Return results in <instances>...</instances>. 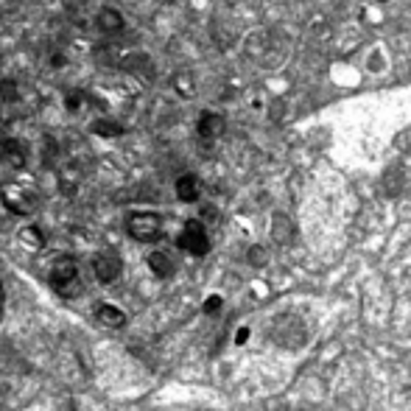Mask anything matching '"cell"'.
<instances>
[{
  "label": "cell",
  "mask_w": 411,
  "mask_h": 411,
  "mask_svg": "<svg viewBox=\"0 0 411 411\" xmlns=\"http://www.w3.org/2000/svg\"><path fill=\"white\" fill-rule=\"evenodd\" d=\"M51 289L64 300H73V297H79L84 291L82 277H79V266H76L73 257L64 255V257L53 260V266H51Z\"/></svg>",
  "instance_id": "cell-1"
},
{
  "label": "cell",
  "mask_w": 411,
  "mask_h": 411,
  "mask_svg": "<svg viewBox=\"0 0 411 411\" xmlns=\"http://www.w3.org/2000/svg\"><path fill=\"white\" fill-rule=\"evenodd\" d=\"M126 232L134 238V241H143V244H152L163 235V219L157 213H131L126 219Z\"/></svg>",
  "instance_id": "cell-2"
},
{
  "label": "cell",
  "mask_w": 411,
  "mask_h": 411,
  "mask_svg": "<svg viewBox=\"0 0 411 411\" xmlns=\"http://www.w3.org/2000/svg\"><path fill=\"white\" fill-rule=\"evenodd\" d=\"M0 201H3V208L15 216H28L37 210V196L31 190H26L23 185H6L0 190Z\"/></svg>",
  "instance_id": "cell-3"
},
{
  "label": "cell",
  "mask_w": 411,
  "mask_h": 411,
  "mask_svg": "<svg viewBox=\"0 0 411 411\" xmlns=\"http://www.w3.org/2000/svg\"><path fill=\"white\" fill-rule=\"evenodd\" d=\"M176 244H179V249H185V252H190V255H196V257H201V255L210 252V238H208V232H204V224H201V221H188V224L182 227Z\"/></svg>",
  "instance_id": "cell-4"
},
{
  "label": "cell",
  "mask_w": 411,
  "mask_h": 411,
  "mask_svg": "<svg viewBox=\"0 0 411 411\" xmlns=\"http://www.w3.org/2000/svg\"><path fill=\"white\" fill-rule=\"evenodd\" d=\"M120 271H123V263L115 252H98L93 257V274H95V280L101 286H109L120 277Z\"/></svg>",
  "instance_id": "cell-5"
},
{
  "label": "cell",
  "mask_w": 411,
  "mask_h": 411,
  "mask_svg": "<svg viewBox=\"0 0 411 411\" xmlns=\"http://www.w3.org/2000/svg\"><path fill=\"white\" fill-rule=\"evenodd\" d=\"M274 338H277L280 345H286V347H300L302 341L308 338V333H305V325L297 316H283L277 322V330H274Z\"/></svg>",
  "instance_id": "cell-6"
},
{
  "label": "cell",
  "mask_w": 411,
  "mask_h": 411,
  "mask_svg": "<svg viewBox=\"0 0 411 411\" xmlns=\"http://www.w3.org/2000/svg\"><path fill=\"white\" fill-rule=\"evenodd\" d=\"M95 28H98L101 34H107V37H115V34H123L126 20H123V15H120L118 9L104 6V9H98V15H95Z\"/></svg>",
  "instance_id": "cell-7"
},
{
  "label": "cell",
  "mask_w": 411,
  "mask_h": 411,
  "mask_svg": "<svg viewBox=\"0 0 411 411\" xmlns=\"http://www.w3.org/2000/svg\"><path fill=\"white\" fill-rule=\"evenodd\" d=\"M0 157H3L12 168H26L28 149H26V143L17 140V137H3V143H0Z\"/></svg>",
  "instance_id": "cell-8"
},
{
  "label": "cell",
  "mask_w": 411,
  "mask_h": 411,
  "mask_svg": "<svg viewBox=\"0 0 411 411\" xmlns=\"http://www.w3.org/2000/svg\"><path fill=\"white\" fill-rule=\"evenodd\" d=\"M224 118L221 115H216V112H201V118H199V137L201 140H216V137H221V131H224Z\"/></svg>",
  "instance_id": "cell-9"
},
{
  "label": "cell",
  "mask_w": 411,
  "mask_h": 411,
  "mask_svg": "<svg viewBox=\"0 0 411 411\" xmlns=\"http://www.w3.org/2000/svg\"><path fill=\"white\" fill-rule=\"evenodd\" d=\"M120 67L126 73H134V76H143V79H152L154 73V67H152V59L146 56V53H129L123 62H120Z\"/></svg>",
  "instance_id": "cell-10"
},
{
  "label": "cell",
  "mask_w": 411,
  "mask_h": 411,
  "mask_svg": "<svg viewBox=\"0 0 411 411\" xmlns=\"http://www.w3.org/2000/svg\"><path fill=\"white\" fill-rule=\"evenodd\" d=\"M95 319H98L104 327H123V325H126V313L118 311L115 305H107V302H101V305L95 308Z\"/></svg>",
  "instance_id": "cell-11"
},
{
  "label": "cell",
  "mask_w": 411,
  "mask_h": 411,
  "mask_svg": "<svg viewBox=\"0 0 411 411\" xmlns=\"http://www.w3.org/2000/svg\"><path fill=\"white\" fill-rule=\"evenodd\" d=\"M90 131L98 134V137H120L126 129H123V123H118V120H112V118H95V120L90 123Z\"/></svg>",
  "instance_id": "cell-12"
},
{
  "label": "cell",
  "mask_w": 411,
  "mask_h": 411,
  "mask_svg": "<svg viewBox=\"0 0 411 411\" xmlns=\"http://www.w3.org/2000/svg\"><path fill=\"white\" fill-rule=\"evenodd\" d=\"M176 196L182 201H196L199 199V179L193 174H182L176 179Z\"/></svg>",
  "instance_id": "cell-13"
},
{
  "label": "cell",
  "mask_w": 411,
  "mask_h": 411,
  "mask_svg": "<svg viewBox=\"0 0 411 411\" xmlns=\"http://www.w3.org/2000/svg\"><path fill=\"white\" fill-rule=\"evenodd\" d=\"M149 268L157 274V277H171L174 274V263L165 252H152L149 255Z\"/></svg>",
  "instance_id": "cell-14"
},
{
  "label": "cell",
  "mask_w": 411,
  "mask_h": 411,
  "mask_svg": "<svg viewBox=\"0 0 411 411\" xmlns=\"http://www.w3.org/2000/svg\"><path fill=\"white\" fill-rule=\"evenodd\" d=\"M87 104H93V98L84 93V90H71L64 95V109L67 112H79L82 107H87Z\"/></svg>",
  "instance_id": "cell-15"
},
{
  "label": "cell",
  "mask_w": 411,
  "mask_h": 411,
  "mask_svg": "<svg viewBox=\"0 0 411 411\" xmlns=\"http://www.w3.org/2000/svg\"><path fill=\"white\" fill-rule=\"evenodd\" d=\"M0 101L3 104H17L20 101V84L15 79H0Z\"/></svg>",
  "instance_id": "cell-16"
},
{
  "label": "cell",
  "mask_w": 411,
  "mask_h": 411,
  "mask_svg": "<svg viewBox=\"0 0 411 411\" xmlns=\"http://www.w3.org/2000/svg\"><path fill=\"white\" fill-rule=\"evenodd\" d=\"M174 87L179 90V95H193V82L188 73H176L174 76Z\"/></svg>",
  "instance_id": "cell-17"
},
{
  "label": "cell",
  "mask_w": 411,
  "mask_h": 411,
  "mask_svg": "<svg viewBox=\"0 0 411 411\" xmlns=\"http://www.w3.org/2000/svg\"><path fill=\"white\" fill-rule=\"evenodd\" d=\"M23 241H28V244H34V246H42V232H39L37 227H26V230H23Z\"/></svg>",
  "instance_id": "cell-18"
},
{
  "label": "cell",
  "mask_w": 411,
  "mask_h": 411,
  "mask_svg": "<svg viewBox=\"0 0 411 411\" xmlns=\"http://www.w3.org/2000/svg\"><path fill=\"white\" fill-rule=\"evenodd\" d=\"M42 157H45V165H48V163H53V157H56V140H53V137H45Z\"/></svg>",
  "instance_id": "cell-19"
},
{
  "label": "cell",
  "mask_w": 411,
  "mask_h": 411,
  "mask_svg": "<svg viewBox=\"0 0 411 411\" xmlns=\"http://www.w3.org/2000/svg\"><path fill=\"white\" fill-rule=\"evenodd\" d=\"M219 305H221V300H219V297H210L208 302H204V311H208V313H216Z\"/></svg>",
  "instance_id": "cell-20"
},
{
  "label": "cell",
  "mask_w": 411,
  "mask_h": 411,
  "mask_svg": "<svg viewBox=\"0 0 411 411\" xmlns=\"http://www.w3.org/2000/svg\"><path fill=\"white\" fill-rule=\"evenodd\" d=\"M0 316H3V300H0Z\"/></svg>",
  "instance_id": "cell-21"
},
{
  "label": "cell",
  "mask_w": 411,
  "mask_h": 411,
  "mask_svg": "<svg viewBox=\"0 0 411 411\" xmlns=\"http://www.w3.org/2000/svg\"><path fill=\"white\" fill-rule=\"evenodd\" d=\"M0 300H3V286H0Z\"/></svg>",
  "instance_id": "cell-22"
}]
</instances>
